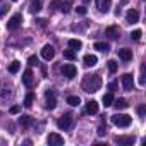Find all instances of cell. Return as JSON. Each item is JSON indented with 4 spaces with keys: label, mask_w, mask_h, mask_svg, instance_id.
Returning <instances> with one entry per match:
<instances>
[{
    "label": "cell",
    "mask_w": 146,
    "mask_h": 146,
    "mask_svg": "<svg viewBox=\"0 0 146 146\" xmlns=\"http://www.w3.org/2000/svg\"><path fill=\"white\" fill-rule=\"evenodd\" d=\"M102 78L98 76V74H88V76H84V79H83V90L86 91V93H96L100 88H102Z\"/></svg>",
    "instance_id": "6da1fadb"
},
{
    "label": "cell",
    "mask_w": 146,
    "mask_h": 146,
    "mask_svg": "<svg viewBox=\"0 0 146 146\" xmlns=\"http://www.w3.org/2000/svg\"><path fill=\"white\" fill-rule=\"evenodd\" d=\"M131 122H132V119L129 115H125V113H115V115H112V124L117 125V127H129Z\"/></svg>",
    "instance_id": "7a4b0ae2"
},
{
    "label": "cell",
    "mask_w": 146,
    "mask_h": 146,
    "mask_svg": "<svg viewBox=\"0 0 146 146\" xmlns=\"http://www.w3.org/2000/svg\"><path fill=\"white\" fill-rule=\"evenodd\" d=\"M57 125H58V129L69 131L72 125H74V117H72V113H64L62 117H58L57 119Z\"/></svg>",
    "instance_id": "3957f363"
},
{
    "label": "cell",
    "mask_w": 146,
    "mask_h": 146,
    "mask_svg": "<svg viewBox=\"0 0 146 146\" xmlns=\"http://www.w3.org/2000/svg\"><path fill=\"white\" fill-rule=\"evenodd\" d=\"M60 70H62V74H64L65 78H69V79L76 78V74H78V69H76L74 64H64Z\"/></svg>",
    "instance_id": "277c9868"
},
{
    "label": "cell",
    "mask_w": 146,
    "mask_h": 146,
    "mask_svg": "<svg viewBox=\"0 0 146 146\" xmlns=\"http://www.w3.org/2000/svg\"><path fill=\"white\" fill-rule=\"evenodd\" d=\"M21 23H23V16H21V14H14V16L9 19V23H7V29L16 31V29L21 26Z\"/></svg>",
    "instance_id": "5b68a950"
},
{
    "label": "cell",
    "mask_w": 146,
    "mask_h": 146,
    "mask_svg": "<svg viewBox=\"0 0 146 146\" xmlns=\"http://www.w3.org/2000/svg\"><path fill=\"white\" fill-rule=\"evenodd\" d=\"M46 143L50 146H60V144H64V137L60 134H57V132H50L48 137H46Z\"/></svg>",
    "instance_id": "8992f818"
},
{
    "label": "cell",
    "mask_w": 146,
    "mask_h": 146,
    "mask_svg": "<svg viewBox=\"0 0 146 146\" xmlns=\"http://www.w3.org/2000/svg\"><path fill=\"white\" fill-rule=\"evenodd\" d=\"M45 96H46V108L48 110H53L55 107H57V100H55V93L52 91V90H48L46 93H45Z\"/></svg>",
    "instance_id": "52a82bcc"
},
{
    "label": "cell",
    "mask_w": 146,
    "mask_h": 146,
    "mask_svg": "<svg viewBox=\"0 0 146 146\" xmlns=\"http://www.w3.org/2000/svg\"><path fill=\"white\" fill-rule=\"evenodd\" d=\"M41 57H43L45 60H52V58L55 57V48H53L52 45H45V46L41 48Z\"/></svg>",
    "instance_id": "ba28073f"
},
{
    "label": "cell",
    "mask_w": 146,
    "mask_h": 146,
    "mask_svg": "<svg viewBox=\"0 0 146 146\" xmlns=\"http://www.w3.org/2000/svg\"><path fill=\"white\" fill-rule=\"evenodd\" d=\"M117 144H125V146H129V144H132L134 141H136V137L132 136V134H129V136H115V139H113Z\"/></svg>",
    "instance_id": "9c48e42d"
},
{
    "label": "cell",
    "mask_w": 146,
    "mask_h": 146,
    "mask_svg": "<svg viewBox=\"0 0 146 146\" xmlns=\"http://www.w3.org/2000/svg\"><path fill=\"white\" fill-rule=\"evenodd\" d=\"M122 86L125 91H131L132 86H134V79H132V74H124L122 76Z\"/></svg>",
    "instance_id": "30bf717a"
},
{
    "label": "cell",
    "mask_w": 146,
    "mask_h": 146,
    "mask_svg": "<svg viewBox=\"0 0 146 146\" xmlns=\"http://www.w3.org/2000/svg\"><path fill=\"white\" fill-rule=\"evenodd\" d=\"M125 21H127L129 24H134V23H137V21H139V12H137L136 9H131V11H127V14H125Z\"/></svg>",
    "instance_id": "8fae6325"
},
{
    "label": "cell",
    "mask_w": 146,
    "mask_h": 146,
    "mask_svg": "<svg viewBox=\"0 0 146 146\" xmlns=\"http://www.w3.org/2000/svg\"><path fill=\"white\" fill-rule=\"evenodd\" d=\"M96 7L100 9V12H108L112 7V0H96Z\"/></svg>",
    "instance_id": "7c38bea8"
},
{
    "label": "cell",
    "mask_w": 146,
    "mask_h": 146,
    "mask_svg": "<svg viewBox=\"0 0 146 146\" xmlns=\"http://www.w3.org/2000/svg\"><path fill=\"white\" fill-rule=\"evenodd\" d=\"M117 53H119V58H122L124 62H129L132 58V50H129V48H120V50H117Z\"/></svg>",
    "instance_id": "4fadbf2b"
},
{
    "label": "cell",
    "mask_w": 146,
    "mask_h": 146,
    "mask_svg": "<svg viewBox=\"0 0 146 146\" xmlns=\"http://www.w3.org/2000/svg\"><path fill=\"white\" fill-rule=\"evenodd\" d=\"M23 84L24 86H28V88H31L33 86V72L28 69V70H24V74H23Z\"/></svg>",
    "instance_id": "5bb4252c"
},
{
    "label": "cell",
    "mask_w": 146,
    "mask_h": 146,
    "mask_svg": "<svg viewBox=\"0 0 146 146\" xmlns=\"http://www.w3.org/2000/svg\"><path fill=\"white\" fill-rule=\"evenodd\" d=\"M86 113H90V115L98 113V103H96L95 100H90V102L86 103Z\"/></svg>",
    "instance_id": "9a60e30c"
},
{
    "label": "cell",
    "mask_w": 146,
    "mask_h": 146,
    "mask_svg": "<svg viewBox=\"0 0 146 146\" xmlns=\"http://www.w3.org/2000/svg\"><path fill=\"white\" fill-rule=\"evenodd\" d=\"M83 62H84V65H86V67H93V65H96L98 58H96V55H91V53H88V55H84Z\"/></svg>",
    "instance_id": "2e32d148"
},
{
    "label": "cell",
    "mask_w": 146,
    "mask_h": 146,
    "mask_svg": "<svg viewBox=\"0 0 146 146\" xmlns=\"http://www.w3.org/2000/svg\"><path fill=\"white\" fill-rule=\"evenodd\" d=\"M105 35H107L108 38L115 40V38H119V28H117V26H108V28L105 29Z\"/></svg>",
    "instance_id": "e0dca14e"
},
{
    "label": "cell",
    "mask_w": 146,
    "mask_h": 146,
    "mask_svg": "<svg viewBox=\"0 0 146 146\" xmlns=\"http://www.w3.org/2000/svg\"><path fill=\"white\" fill-rule=\"evenodd\" d=\"M29 11L33 14H38L41 11V2H40V0H31V2H29Z\"/></svg>",
    "instance_id": "ac0fdd59"
},
{
    "label": "cell",
    "mask_w": 146,
    "mask_h": 146,
    "mask_svg": "<svg viewBox=\"0 0 146 146\" xmlns=\"http://www.w3.org/2000/svg\"><path fill=\"white\" fill-rule=\"evenodd\" d=\"M7 69H9L11 74H16V72H19V69H21V62H19V60H12Z\"/></svg>",
    "instance_id": "d6986e66"
},
{
    "label": "cell",
    "mask_w": 146,
    "mask_h": 146,
    "mask_svg": "<svg viewBox=\"0 0 146 146\" xmlns=\"http://www.w3.org/2000/svg\"><path fill=\"white\" fill-rule=\"evenodd\" d=\"M95 50H98V52H108L110 50V45L108 43H105V41H96L95 43Z\"/></svg>",
    "instance_id": "ffe728a7"
},
{
    "label": "cell",
    "mask_w": 146,
    "mask_h": 146,
    "mask_svg": "<svg viewBox=\"0 0 146 146\" xmlns=\"http://www.w3.org/2000/svg\"><path fill=\"white\" fill-rule=\"evenodd\" d=\"M113 107H115L117 110H124V108H127L129 105H127V100H125V98H119V100L113 102Z\"/></svg>",
    "instance_id": "44dd1931"
},
{
    "label": "cell",
    "mask_w": 146,
    "mask_h": 146,
    "mask_svg": "<svg viewBox=\"0 0 146 146\" xmlns=\"http://www.w3.org/2000/svg\"><path fill=\"white\" fill-rule=\"evenodd\" d=\"M81 46H83L81 40H76V38H72V40H69V48H70V50H79Z\"/></svg>",
    "instance_id": "7402d4cb"
},
{
    "label": "cell",
    "mask_w": 146,
    "mask_h": 146,
    "mask_svg": "<svg viewBox=\"0 0 146 146\" xmlns=\"http://www.w3.org/2000/svg\"><path fill=\"white\" fill-rule=\"evenodd\" d=\"M19 124H21L23 127H29V125H33V119H31L29 115H23V117L19 119Z\"/></svg>",
    "instance_id": "603a6c76"
},
{
    "label": "cell",
    "mask_w": 146,
    "mask_h": 146,
    "mask_svg": "<svg viewBox=\"0 0 146 146\" xmlns=\"http://www.w3.org/2000/svg\"><path fill=\"white\" fill-rule=\"evenodd\" d=\"M64 7H67V5H64V2L62 0H52V4H50V9H53V11H64Z\"/></svg>",
    "instance_id": "cb8c5ba5"
},
{
    "label": "cell",
    "mask_w": 146,
    "mask_h": 146,
    "mask_svg": "<svg viewBox=\"0 0 146 146\" xmlns=\"http://www.w3.org/2000/svg\"><path fill=\"white\" fill-rule=\"evenodd\" d=\"M67 103L72 105V107H78L81 103V98L79 96H67Z\"/></svg>",
    "instance_id": "d4e9b609"
},
{
    "label": "cell",
    "mask_w": 146,
    "mask_h": 146,
    "mask_svg": "<svg viewBox=\"0 0 146 146\" xmlns=\"http://www.w3.org/2000/svg\"><path fill=\"white\" fill-rule=\"evenodd\" d=\"M112 103H113V95H112V93L103 95V105H105V107H110Z\"/></svg>",
    "instance_id": "484cf974"
},
{
    "label": "cell",
    "mask_w": 146,
    "mask_h": 146,
    "mask_svg": "<svg viewBox=\"0 0 146 146\" xmlns=\"http://www.w3.org/2000/svg\"><path fill=\"white\" fill-rule=\"evenodd\" d=\"M64 58H67V60H76V52L74 50H64Z\"/></svg>",
    "instance_id": "4316f807"
},
{
    "label": "cell",
    "mask_w": 146,
    "mask_h": 146,
    "mask_svg": "<svg viewBox=\"0 0 146 146\" xmlns=\"http://www.w3.org/2000/svg\"><path fill=\"white\" fill-rule=\"evenodd\" d=\"M33 100H35V95L29 91V93L26 95V98H24V107H31V105H33Z\"/></svg>",
    "instance_id": "83f0119b"
},
{
    "label": "cell",
    "mask_w": 146,
    "mask_h": 146,
    "mask_svg": "<svg viewBox=\"0 0 146 146\" xmlns=\"http://www.w3.org/2000/svg\"><path fill=\"white\" fill-rule=\"evenodd\" d=\"M141 36H143V31H141V29H134V31L131 33V38H132L134 41H139Z\"/></svg>",
    "instance_id": "f1b7e54d"
},
{
    "label": "cell",
    "mask_w": 146,
    "mask_h": 146,
    "mask_svg": "<svg viewBox=\"0 0 146 146\" xmlns=\"http://www.w3.org/2000/svg\"><path fill=\"white\" fill-rule=\"evenodd\" d=\"M107 64H108V70L112 72V74H113V72H117V62L115 60H108Z\"/></svg>",
    "instance_id": "f546056e"
},
{
    "label": "cell",
    "mask_w": 146,
    "mask_h": 146,
    "mask_svg": "<svg viewBox=\"0 0 146 146\" xmlns=\"http://www.w3.org/2000/svg\"><path fill=\"white\" fill-rule=\"evenodd\" d=\"M28 64H29V65H38V57H36V55H31V57L28 58Z\"/></svg>",
    "instance_id": "4dcf8cb0"
},
{
    "label": "cell",
    "mask_w": 146,
    "mask_h": 146,
    "mask_svg": "<svg viewBox=\"0 0 146 146\" xmlns=\"http://www.w3.org/2000/svg\"><path fill=\"white\" fill-rule=\"evenodd\" d=\"M105 134H107V127L102 124V125L98 127V136H105Z\"/></svg>",
    "instance_id": "1f68e13d"
},
{
    "label": "cell",
    "mask_w": 146,
    "mask_h": 146,
    "mask_svg": "<svg viewBox=\"0 0 146 146\" xmlns=\"http://www.w3.org/2000/svg\"><path fill=\"white\" fill-rule=\"evenodd\" d=\"M76 12H78V14H81V16H84V14H86L88 11H86V7H83V5H79V7L76 9Z\"/></svg>",
    "instance_id": "d6a6232c"
},
{
    "label": "cell",
    "mask_w": 146,
    "mask_h": 146,
    "mask_svg": "<svg viewBox=\"0 0 146 146\" xmlns=\"http://www.w3.org/2000/svg\"><path fill=\"white\" fill-rule=\"evenodd\" d=\"M144 112H146V107H144V105L137 107V113H139V117H144Z\"/></svg>",
    "instance_id": "836d02e7"
},
{
    "label": "cell",
    "mask_w": 146,
    "mask_h": 146,
    "mask_svg": "<svg viewBox=\"0 0 146 146\" xmlns=\"http://www.w3.org/2000/svg\"><path fill=\"white\" fill-rule=\"evenodd\" d=\"M7 12H9V9H7L5 5H2V7H0V17H4Z\"/></svg>",
    "instance_id": "e575fe53"
},
{
    "label": "cell",
    "mask_w": 146,
    "mask_h": 146,
    "mask_svg": "<svg viewBox=\"0 0 146 146\" xmlns=\"http://www.w3.org/2000/svg\"><path fill=\"white\" fill-rule=\"evenodd\" d=\"M36 23H38L40 28H45V26H46V21H45V19H36Z\"/></svg>",
    "instance_id": "d590c367"
},
{
    "label": "cell",
    "mask_w": 146,
    "mask_h": 146,
    "mask_svg": "<svg viewBox=\"0 0 146 146\" xmlns=\"http://www.w3.org/2000/svg\"><path fill=\"white\" fill-rule=\"evenodd\" d=\"M115 88H117V84H115V83H110V84H108V90H110V91H113Z\"/></svg>",
    "instance_id": "8d00e7d4"
},
{
    "label": "cell",
    "mask_w": 146,
    "mask_h": 146,
    "mask_svg": "<svg viewBox=\"0 0 146 146\" xmlns=\"http://www.w3.org/2000/svg\"><path fill=\"white\" fill-rule=\"evenodd\" d=\"M17 112H19V107H12L11 108V113H17Z\"/></svg>",
    "instance_id": "74e56055"
},
{
    "label": "cell",
    "mask_w": 146,
    "mask_h": 146,
    "mask_svg": "<svg viewBox=\"0 0 146 146\" xmlns=\"http://www.w3.org/2000/svg\"><path fill=\"white\" fill-rule=\"evenodd\" d=\"M127 2H129V0H122V4H127Z\"/></svg>",
    "instance_id": "f35d334b"
},
{
    "label": "cell",
    "mask_w": 146,
    "mask_h": 146,
    "mask_svg": "<svg viewBox=\"0 0 146 146\" xmlns=\"http://www.w3.org/2000/svg\"><path fill=\"white\" fill-rule=\"evenodd\" d=\"M84 2H90V0H84Z\"/></svg>",
    "instance_id": "ab89813d"
},
{
    "label": "cell",
    "mask_w": 146,
    "mask_h": 146,
    "mask_svg": "<svg viewBox=\"0 0 146 146\" xmlns=\"http://www.w3.org/2000/svg\"><path fill=\"white\" fill-rule=\"evenodd\" d=\"M12 2H17V0H12Z\"/></svg>",
    "instance_id": "60d3db41"
}]
</instances>
